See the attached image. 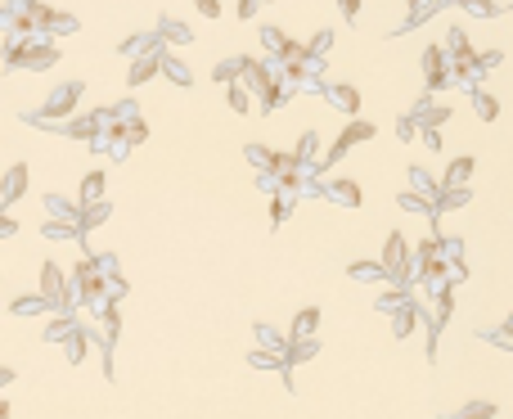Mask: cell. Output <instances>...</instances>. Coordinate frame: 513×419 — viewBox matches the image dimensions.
<instances>
[{
	"instance_id": "3957f363",
	"label": "cell",
	"mask_w": 513,
	"mask_h": 419,
	"mask_svg": "<svg viewBox=\"0 0 513 419\" xmlns=\"http://www.w3.org/2000/svg\"><path fill=\"white\" fill-rule=\"evenodd\" d=\"M54 63H59V50H54L50 41L45 45H14L9 41V54H5V68L9 72H18V68H32V72H45V68H54Z\"/></svg>"
},
{
	"instance_id": "8992f818",
	"label": "cell",
	"mask_w": 513,
	"mask_h": 419,
	"mask_svg": "<svg viewBox=\"0 0 513 419\" xmlns=\"http://www.w3.org/2000/svg\"><path fill=\"white\" fill-rule=\"evenodd\" d=\"M23 189H27V163H14L5 171V180H0V203H5V212L23 198Z\"/></svg>"
},
{
	"instance_id": "60d3db41",
	"label": "cell",
	"mask_w": 513,
	"mask_h": 419,
	"mask_svg": "<svg viewBox=\"0 0 513 419\" xmlns=\"http://www.w3.org/2000/svg\"><path fill=\"white\" fill-rule=\"evenodd\" d=\"M18 230V221H14V212H5V216H0V235H5V239H9V235H14Z\"/></svg>"
},
{
	"instance_id": "ab89813d",
	"label": "cell",
	"mask_w": 513,
	"mask_h": 419,
	"mask_svg": "<svg viewBox=\"0 0 513 419\" xmlns=\"http://www.w3.org/2000/svg\"><path fill=\"white\" fill-rule=\"evenodd\" d=\"M284 212H288V207H284V198H270V221H275V226L284 221Z\"/></svg>"
},
{
	"instance_id": "e575fe53",
	"label": "cell",
	"mask_w": 513,
	"mask_h": 419,
	"mask_svg": "<svg viewBox=\"0 0 513 419\" xmlns=\"http://www.w3.org/2000/svg\"><path fill=\"white\" fill-rule=\"evenodd\" d=\"M423 122L419 118H401V122H396V136H401V140H423Z\"/></svg>"
},
{
	"instance_id": "5bb4252c",
	"label": "cell",
	"mask_w": 513,
	"mask_h": 419,
	"mask_svg": "<svg viewBox=\"0 0 513 419\" xmlns=\"http://www.w3.org/2000/svg\"><path fill=\"white\" fill-rule=\"evenodd\" d=\"M419 325H423V307H419V302H410V307H405L401 316H392V334H396V342L410 338Z\"/></svg>"
},
{
	"instance_id": "d6a6232c",
	"label": "cell",
	"mask_w": 513,
	"mask_h": 419,
	"mask_svg": "<svg viewBox=\"0 0 513 419\" xmlns=\"http://www.w3.org/2000/svg\"><path fill=\"white\" fill-rule=\"evenodd\" d=\"M243 154H248V163H252V167H261V171L275 163V149H266V145H248Z\"/></svg>"
},
{
	"instance_id": "83f0119b",
	"label": "cell",
	"mask_w": 513,
	"mask_h": 419,
	"mask_svg": "<svg viewBox=\"0 0 513 419\" xmlns=\"http://www.w3.org/2000/svg\"><path fill=\"white\" fill-rule=\"evenodd\" d=\"M158 32H163V41H171V45H185L189 36H194L185 23H171V18H163V23H158Z\"/></svg>"
},
{
	"instance_id": "2e32d148",
	"label": "cell",
	"mask_w": 513,
	"mask_h": 419,
	"mask_svg": "<svg viewBox=\"0 0 513 419\" xmlns=\"http://www.w3.org/2000/svg\"><path fill=\"white\" fill-rule=\"evenodd\" d=\"M99 329H104V347L113 351V342H117V334H122V311L113 307V302L99 307Z\"/></svg>"
},
{
	"instance_id": "603a6c76",
	"label": "cell",
	"mask_w": 513,
	"mask_h": 419,
	"mask_svg": "<svg viewBox=\"0 0 513 419\" xmlns=\"http://www.w3.org/2000/svg\"><path fill=\"white\" fill-rule=\"evenodd\" d=\"M316 351H320L316 338H288V351H284V356H288V365H298V361H311Z\"/></svg>"
},
{
	"instance_id": "ac0fdd59",
	"label": "cell",
	"mask_w": 513,
	"mask_h": 419,
	"mask_svg": "<svg viewBox=\"0 0 513 419\" xmlns=\"http://www.w3.org/2000/svg\"><path fill=\"white\" fill-rule=\"evenodd\" d=\"M252 338H256V347H266V351H288V338L275 325H252Z\"/></svg>"
},
{
	"instance_id": "74e56055",
	"label": "cell",
	"mask_w": 513,
	"mask_h": 419,
	"mask_svg": "<svg viewBox=\"0 0 513 419\" xmlns=\"http://www.w3.org/2000/svg\"><path fill=\"white\" fill-rule=\"evenodd\" d=\"M423 145L437 154V149H441V131H437V127H423Z\"/></svg>"
},
{
	"instance_id": "8fae6325",
	"label": "cell",
	"mask_w": 513,
	"mask_h": 419,
	"mask_svg": "<svg viewBox=\"0 0 513 419\" xmlns=\"http://www.w3.org/2000/svg\"><path fill=\"white\" fill-rule=\"evenodd\" d=\"M410 189L414 194H423V198H432V203H441V180H432V171L427 167H410Z\"/></svg>"
},
{
	"instance_id": "4fadbf2b",
	"label": "cell",
	"mask_w": 513,
	"mask_h": 419,
	"mask_svg": "<svg viewBox=\"0 0 513 419\" xmlns=\"http://www.w3.org/2000/svg\"><path fill=\"white\" fill-rule=\"evenodd\" d=\"M347 275H351V280H360V284H378V280H387V266H383V257H374V262L360 257V262L347 266Z\"/></svg>"
},
{
	"instance_id": "4dcf8cb0",
	"label": "cell",
	"mask_w": 513,
	"mask_h": 419,
	"mask_svg": "<svg viewBox=\"0 0 513 419\" xmlns=\"http://www.w3.org/2000/svg\"><path fill=\"white\" fill-rule=\"evenodd\" d=\"M122 136H127V145H145V140H149L145 118H127V122H122Z\"/></svg>"
},
{
	"instance_id": "9c48e42d",
	"label": "cell",
	"mask_w": 513,
	"mask_h": 419,
	"mask_svg": "<svg viewBox=\"0 0 513 419\" xmlns=\"http://www.w3.org/2000/svg\"><path fill=\"white\" fill-rule=\"evenodd\" d=\"M473 158L464 154V158H455L450 167H446V176H441V189H469V180H473Z\"/></svg>"
},
{
	"instance_id": "f35d334b",
	"label": "cell",
	"mask_w": 513,
	"mask_h": 419,
	"mask_svg": "<svg viewBox=\"0 0 513 419\" xmlns=\"http://www.w3.org/2000/svg\"><path fill=\"white\" fill-rule=\"evenodd\" d=\"M478 63H482V72H491V68L500 63V50H482V54H478Z\"/></svg>"
},
{
	"instance_id": "52a82bcc",
	"label": "cell",
	"mask_w": 513,
	"mask_h": 419,
	"mask_svg": "<svg viewBox=\"0 0 513 419\" xmlns=\"http://www.w3.org/2000/svg\"><path fill=\"white\" fill-rule=\"evenodd\" d=\"M104 189H108V171H86V176H81V189H77V203H81V207L104 203Z\"/></svg>"
},
{
	"instance_id": "d4e9b609",
	"label": "cell",
	"mask_w": 513,
	"mask_h": 419,
	"mask_svg": "<svg viewBox=\"0 0 513 419\" xmlns=\"http://www.w3.org/2000/svg\"><path fill=\"white\" fill-rule=\"evenodd\" d=\"M414 118H419L423 127H437V122H450V109H446V104H432V100H423Z\"/></svg>"
},
{
	"instance_id": "cb8c5ba5",
	"label": "cell",
	"mask_w": 513,
	"mask_h": 419,
	"mask_svg": "<svg viewBox=\"0 0 513 419\" xmlns=\"http://www.w3.org/2000/svg\"><path fill=\"white\" fill-rule=\"evenodd\" d=\"M225 104H230L234 113H252V95H248V86H243V81L225 86Z\"/></svg>"
},
{
	"instance_id": "f546056e",
	"label": "cell",
	"mask_w": 513,
	"mask_h": 419,
	"mask_svg": "<svg viewBox=\"0 0 513 419\" xmlns=\"http://www.w3.org/2000/svg\"><path fill=\"white\" fill-rule=\"evenodd\" d=\"M469 198H473V189H446L441 203H437V216H441V212H455V207H464Z\"/></svg>"
},
{
	"instance_id": "5b68a950",
	"label": "cell",
	"mask_w": 513,
	"mask_h": 419,
	"mask_svg": "<svg viewBox=\"0 0 513 419\" xmlns=\"http://www.w3.org/2000/svg\"><path fill=\"white\" fill-rule=\"evenodd\" d=\"M423 81H427V90L450 81V54H446L441 45H427L423 50Z\"/></svg>"
},
{
	"instance_id": "1f68e13d",
	"label": "cell",
	"mask_w": 513,
	"mask_h": 419,
	"mask_svg": "<svg viewBox=\"0 0 513 419\" xmlns=\"http://www.w3.org/2000/svg\"><path fill=\"white\" fill-rule=\"evenodd\" d=\"M500 411H496V402H469L459 411V419H496Z\"/></svg>"
},
{
	"instance_id": "9a60e30c",
	"label": "cell",
	"mask_w": 513,
	"mask_h": 419,
	"mask_svg": "<svg viewBox=\"0 0 513 419\" xmlns=\"http://www.w3.org/2000/svg\"><path fill=\"white\" fill-rule=\"evenodd\" d=\"M316 329H320V307H302L288 325V338H316Z\"/></svg>"
},
{
	"instance_id": "f1b7e54d",
	"label": "cell",
	"mask_w": 513,
	"mask_h": 419,
	"mask_svg": "<svg viewBox=\"0 0 513 419\" xmlns=\"http://www.w3.org/2000/svg\"><path fill=\"white\" fill-rule=\"evenodd\" d=\"M455 5H459L464 14H478V18H496V14H500L496 0H455Z\"/></svg>"
},
{
	"instance_id": "7a4b0ae2",
	"label": "cell",
	"mask_w": 513,
	"mask_h": 419,
	"mask_svg": "<svg viewBox=\"0 0 513 419\" xmlns=\"http://www.w3.org/2000/svg\"><path fill=\"white\" fill-rule=\"evenodd\" d=\"M410 244H405V235H387V244H383V266H387V280L392 284H401V289H410L414 284V262H410Z\"/></svg>"
},
{
	"instance_id": "30bf717a",
	"label": "cell",
	"mask_w": 513,
	"mask_h": 419,
	"mask_svg": "<svg viewBox=\"0 0 513 419\" xmlns=\"http://www.w3.org/2000/svg\"><path fill=\"white\" fill-rule=\"evenodd\" d=\"M325 194L334 198V203H342V207H360V203H365V194H360L356 180H329Z\"/></svg>"
},
{
	"instance_id": "277c9868",
	"label": "cell",
	"mask_w": 513,
	"mask_h": 419,
	"mask_svg": "<svg viewBox=\"0 0 513 419\" xmlns=\"http://www.w3.org/2000/svg\"><path fill=\"white\" fill-rule=\"evenodd\" d=\"M374 122H365V118H351V127L342 131V136L334 140V145H329V154L320 158V167H334V163H342V158H347V149L351 145H360V140H374Z\"/></svg>"
},
{
	"instance_id": "484cf974",
	"label": "cell",
	"mask_w": 513,
	"mask_h": 419,
	"mask_svg": "<svg viewBox=\"0 0 513 419\" xmlns=\"http://www.w3.org/2000/svg\"><path fill=\"white\" fill-rule=\"evenodd\" d=\"M108 212H113L108 198H104V203H95V207H81V235H90L99 221H108Z\"/></svg>"
},
{
	"instance_id": "7bdbcfd3",
	"label": "cell",
	"mask_w": 513,
	"mask_h": 419,
	"mask_svg": "<svg viewBox=\"0 0 513 419\" xmlns=\"http://www.w3.org/2000/svg\"><path fill=\"white\" fill-rule=\"evenodd\" d=\"M500 342H513V311L505 316V325H500Z\"/></svg>"
},
{
	"instance_id": "8d00e7d4",
	"label": "cell",
	"mask_w": 513,
	"mask_h": 419,
	"mask_svg": "<svg viewBox=\"0 0 513 419\" xmlns=\"http://www.w3.org/2000/svg\"><path fill=\"white\" fill-rule=\"evenodd\" d=\"M342 5V18H351V23H360V0H338Z\"/></svg>"
},
{
	"instance_id": "b9f144b4",
	"label": "cell",
	"mask_w": 513,
	"mask_h": 419,
	"mask_svg": "<svg viewBox=\"0 0 513 419\" xmlns=\"http://www.w3.org/2000/svg\"><path fill=\"white\" fill-rule=\"evenodd\" d=\"M256 5L261 0H239V18H256Z\"/></svg>"
},
{
	"instance_id": "d590c367",
	"label": "cell",
	"mask_w": 513,
	"mask_h": 419,
	"mask_svg": "<svg viewBox=\"0 0 513 419\" xmlns=\"http://www.w3.org/2000/svg\"><path fill=\"white\" fill-rule=\"evenodd\" d=\"M261 45H266V50H275V54H279L288 41H284V32H279V27H266V32H261Z\"/></svg>"
},
{
	"instance_id": "7402d4cb",
	"label": "cell",
	"mask_w": 513,
	"mask_h": 419,
	"mask_svg": "<svg viewBox=\"0 0 513 419\" xmlns=\"http://www.w3.org/2000/svg\"><path fill=\"white\" fill-rule=\"evenodd\" d=\"M14 316H41V311H50V302L41 298V293H23V298H14Z\"/></svg>"
},
{
	"instance_id": "e0dca14e",
	"label": "cell",
	"mask_w": 513,
	"mask_h": 419,
	"mask_svg": "<svg viewBox=\"0 0 513 419\" xmlns=\"http://www.w3.org/2000/svg\"><path fill=\"white\" fill-rule=\"evenodd\" d=\"M90 342H104V338H90V334H86V329H77V334H72L68 342H63V356H68L72 365H81V361L90 356Z\"/></svg>"
},
{
	"instance_id": "44dd1931",
	"label": "cell",
	"mask_w": 513,
	"mask_h": 419,
	"mask_svg": "<svg viewBox=\"0 0 513 419\" xmlns=\"http://www.w3.org/2000/svg\"><path fill=\"white\" fill-rule=\"evenodd\" d=\"M401 207H405V212H414V216H432V221H437V203H432V198H423V194H414V189H405V194H401Z\"/></svg>"
},
{
	"instance_id": "6da1fadb",
	"label": "cell",
	"mask_w": 513,
	"mask_h": 419,
	"mask_svg": "<svg viewBox=\"0 0 513 419\" xmlns=\"http://www.w3.org/2000/svg\"><path fill=\"white\" fill-rule=\"evenodd\" d=\"M81 90H86V81H63V86H54L50 95H45V104L36 109V118L41 122H72V109L81 104Z\"/></svg>"
},
{
	"instance_id": "ffe728a7",
	"label": "cell",
	"mask_w": 513,
	"mask_h": 419,
	"mask_svg": "<svg viewBox=\"0 0 513 419\" xmlns=\"http://www.w3.org/2000/svg\"><path fill=\"white\" fill-rule=\"evenodd\" d=\"M325 95L338 104L342 113H360V90H356V86H329Z\"/></svg>"
},
{
	"instance_id": "d6986e66",
	"label": "cell",
	"mask_w": 513,
	"mask_h": 419,
	"mask_svg": "<svg viewBox=\"0 0 513 419\" xmlns=\"http://www.w3.org/2000/svg\"><path fill=\"white\" fill-rule=\"evenodd\" d=\"M469 95H473V113H478L482 122H496L500 118V100L491 90H469Z\"/></svg>"
},
{
	"instance_id": "4316f807",
	"label": "cell",
	"mask_w": 513,
	"mask_h": 419,
	"mask_svg": "<svg viewBox=\"0 0 513 419\" xmlns=\"http://www.w3.org/2000/svg\"><path fill=\"white\" fill-rule=\"evenodd\" d=\"M163 72H167V77L176 81V86H189V81H194V72H189L185 63L176 59V54H163Z\"/></svg>"
},
{
	"instance_id": "7c38bea8",
	"label": "cell",
	"mask_w": 513,
	"mask_h": 419,
	"mask_svg": "<svg viewBox=\"0 0 513 419\" xmlns=\"http://www.w3.org/2000/svg\"><path fill=\"white\" fill-rule=\"evenodd\" d=\"M410 289H401V284H392V289H387V293H378V302H374V307L378 311H383V316H401V311L405 307H410Z\"/></svg>"
},
{
	"instance_id": "836d02e7",
	"label": "cell",
	"mask_w": 513,
	"mask_h": 419,
	"mask_svg": "<svg viewBox=\"0 0 513 419\" xmlns=\"http://www.w3.org/2000/svg\"><path fill=\"white\" fill-rule=\"evenodd\" d=\"M329 45H334V32H329V27H325V32H316V36H311V41H307L311 59H325V50H329Z\"/></svg>"
},
{
	"instance_id": "ba28073f",
	"label": "cell",
	"mask_w": 513,
	"mask_h": 419,
	"mask_svg": "<svg viewBox=\"0 0 513 419\" xmlns=\"http://www.w3.org/2000/svg\"><path fill=\"white\" fill-rule=\"evenodd\" d=\"M158 72H163V54H136V63H131V72H127V86L131 90H136V86H145L149 77H158Z\"/></svg>"
}]
</instances>
